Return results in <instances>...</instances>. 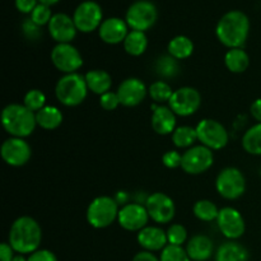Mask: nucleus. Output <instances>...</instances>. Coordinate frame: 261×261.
I'll list each match as a JSON object with an SVG mask.
<instances>
[{"label": "nucleus", "instance_id": "1", "mask_svg": "<svg viewBox=\"0 0 261 261\" xmlns=\"http://www.w3.org/2000/svg\"><path fill=\"white\" fill-rule=\"evenodd\" d=\"M42 241V229L32 217L22 216L13 222L9 231V242L17 254H32L37 251Z\"/></svg>", "mask_w": 261, "mask_h": 261}, {"label": "nucleus", "instance_id": "2", "mask_svg": "<svg viewBox=\"0 0 261 261\" xmlns=\"http://www.w3.org/2000/svg\"><path fill=\"white\" fill-rule=\"evenodd\" d=\"M250 20L241 10H231L219 19L216 35L219 42L228 48L242 47L249 37Z\"/></svg>", "mask_w": 261, "mask_h": 261}, {"label": "nucleus", "instance_id": "3", "mask_svg": "<svg viewBox=\"0 0 261 261\" xmlns=\"http://www.w3.org/2000/svg\"><path fill=\"white\" fill-rule=\"evenodd\" d=\"M2 124L5 132L14 138H27L37 126L36 114L24 105L10 103L2 111Z\"/></svg>", "mask_w": 261, "mask_h": 261}, {"label": "nucleus", "instance_id": "4", "mask_svg": "<svg viewBox=\"0 0 261 261\" xmlns=\"http://www.w3.org/2000/svg\"><path fill=\"white\" fill-rule=\"evenodd\" d=\"M86 76L79 73L65 74L55 86V96L61 105L66 107L79 106L88 94Z\"/></svg>", "mask_w": 261, "mask_h": 261}, {"label": "nucleus", "instance_id": "5", "mask_svg": "<svg viewBox=\"0 0 261 261\" xmlns=\"http://www.w3.org/2000/svg\"><path fill=\"white\" fill-rule=\"evenodd\" d=\"M119 204L111 196H97L87 208V222L96 229L111 226L119 217Z\"/></svg>", "mask_w": 261, "mask_h": 261}, {"label": "nucleus", "instance_id": "6", "mask_svg": "<svg viewBox=\"0 0 261 261\" xmlns=\"http://www.w3.org/2000/svg\"><path fill=\"white\" fill-rule=\"evenodd\" d=\"M216 189L222 198L227 200H236L245 194L246 178L239 168H223L217 176Z\"/></svg>", "mask_w": 261, "mask_h": 261}, {"label": "nucleus", "instance_id": "7", "mask_svg": "<svg viewBox=\"0 0 261 261\" xmlns=\"http://www.w3.org/2000/svg\"><path fill=\"white\" fill-rule=\"evenodd\" d=\"M158 18L157 7L149 0H138L127 9L125 20L133 31L145 32L154 25Z\"/></svg>", "mask_w": 261, "mask_h": 261}, {"label": "nucleus", "instance_id": "8", "mask_svg": "<svg viewBox=\"0 0 261 261\" xmlns=\"http://www.w3.org/2000/svg\"><path fill=\"white\" fill-rule=\"evenodd\" d=\"M198 140L212 150L223 149L228 144V132L223 124L213 119H204L196 125Z\"/></svg>", "mask_w": 261, "mask_h": 261}, {"label": "nucleus", "instance_id": "9", "mask_svg": "<svg viewBox=\"0 0 261 261\" xmlns=\"http://www.w3.org/2000/svg\"><path fill=\"white\" fill-rule=\"evenodd\" d=\"M51 61L64 74L76 73L83 65V58L71 43H58L51 51Z\"/></svg>", "mask_w": 261, "mask_h": 261}, {"label": "nucleus", "instance_id": "10", "mask_svg": "<svg viewBox=\"0 0 261 261\" xmlns=\"http://www.w3.org/2000/svg\"><path fill=\"white\" fill-rule=\"evenodd\" d=\"M213 150L204 145H194L182 154L181 168L189 175H200L213 166Z\"/></svg>", "mask_w": 261, "mask_h": 261}, {"label": "nucleus", "instance_id": "11", "mask_svg": "<svg viewBox=\"0 0 261 261\" xmlns=\"http://www.w3.org/2000/svg\"><path fill=\"white\" fill-rule=\"evenodd\" d=\"M201 105V96L198 89L193 87H182L173 92L168 107L177 116H191L199 110Z\"/></svg>", "mask_w": 261, "mask_h": 261}, {"label": "nucleus", "instance_id": "12", "mask_svg": "<svg viewBox=\"0 0 261 261\" xmlns=\"http://www.w3.org/2000/svg\"><path fill=\"white\" fill-rule=\"evenodd\" d=\"M102 17H103V13H102L101 7L92 0L81 3L73 14L76 30L83 33H89L98 30L99 25L103 22Z\"/></svg>", "mask_w": 261, "mask_h": 261}, {"label": "nucleus", "instance_id": "13", "mask_svg": "<svg viewBox=\"0 0 261 261\" xmlns=\"http://www.w3.org/2000/svg\"><path fill=\"white\" fill-rule=\"evenodd\" d=\"M144 205L149 214V218L158 224L170 223L175 217V203L165 193H153L148 195Z\"/></svg>", "mask_w": 261, "mask_h": 261}, {"label": "nucleus", "instance_id": "14", "mask_svg": "<svg viewBox=\"0 0 261 261\" xmlns=\"http://www.w3.org/2000/svg\"><path fill=\"white\" fill-rule=\"evenodd\" d=\"M217 224H218L221 233L229 241H236L237 239L244 236L245 231H246V223H245L244 217L237 209L232 208V206L219 209Z\"/></svg>", "mask_w": 261, "mask_h": 261}, {"label": "nucleus", "instance_id": "15", "mask_svg": "<svg viewBox=\"0 0 261 261\" xmlns=\"http://www.w3.org/2000/svg\"><path fill=\"white\" fill-rule=\"evenodd\" d=\"M149 221L145 205L139 203H129L120 208L117 222L120 226L129 232H139L145 228Z\"/></svg>", "mask_w": 261, "mask_h": 261}, {"label": "nucleus", "instance_id": "16", "mask_svg": "<svg viewBox=\"0 0 261 261\" xmlns=\"http://www.w3.org/2000/svg\"><path fill=\"white\" fill-rule=\"evenodd\" d=\"M2 158L7 165L12 167H20L30 161L32 149L28 142L23 138H9L2 145Z\"/></svg>", "mask_w": 261, "mask_h": 261}, {"label": "nucleus", "instance_id": "17", "mask_svg": "<svg viewBox=\"0 0 261 261\" xmlns=\"http://www.w3.org/2000/svg\"><path fill=\"white\" fill-rule=\"evenodd\" d=\"M120 103L125 107H135L144 101L148 88L139 78H127L117 88Z\"/></svg>", "mask_w": 261, "mask_h": 261}, {"label": "nucleus", "instance_id": "18", "mask_svg": "<svg viewBox=\"0 0 261 261\" xmlns=\"http://www.w3.org/2000/svg\"><path fill=\"white\" fill-rule=\"evenodd\" d=\"M48 32L58 43H70L76 36V25L74 19L65 13L54 14L48 23Z\"/></svg>", "mask_w": 261, "mask_h": 261}, {"label": "nucleus", "instance_id": "19", "mask_svg": "<svg viewBox=\"0 0 261 261\" xmlns=\"http://www.w3.org/2000/svg\"><path fill=\"white\" fill-rule=\"evenodd\" d=\"M129 25L126 20L121 18L112 17L107 18L102 22V24L98 28V35L103 42L109 45H117V43L124 42L129 33Z\"/></svg>", "mask_w": 261, "mask_h": 261}, {"label": "nucleus", "instance_id": "20", "mask_svg": "<svg viewBox=\"0 0 261 261\" xmlns=\"http://www.w3.org/2000/svg\"><path fill=\"white\" fill-rule=\"evenodd\" d=\"M138 244L144 251L154 252L162 251L168 245L167 233L162 228L155 226H147L142 231L138 232Z\"/></svg>", "mask_w": 261, "mask_h": 261}, {"label": "nucleus", "instance_id": "21", "mask_svg": "<svg viewBox=\"0 0 261 261\" xmlns=\"http://www.w3.org/2000/svg\"><path fill=\"white\" fill-rule=\"evenodd\" d=\"M152 127L157 134H172L176 129V114L167 106H152Z\"/></svg>", "mask_w": 261, "mask_h": 261}, {"label": "nucleus", "instance_id": "22", "mask_svg": "<svg viewBox=\"0 0 261 261\" xmlns=\"http://www.w3.org/2000/svg\"><path fill=\"white\" fill-rule=\"evenodd\" d=\"M186 252L191 261H206L214 254V244L205 234H195L189 240Z\"/></svg>", "mask_w": 261, "mask_h": 261}, {"label": "nucleus", "instance_id": "23", "mask_svg": "<svg viewBox=\"0 0 261 261\" xmlns=\"http://www.w3.org/2000/svg\"><path fill=\"white\" fill-rule=\"evenodd\" d=\"M216 261H249V251L236 241H227L217 249Z\"/></svg>", "mask_w": 261, "mask_h": 261}, {"label": "nucleus", "instance_id": "24", "mask_svg": "<svg viewBox=\"0 0 261 261\" xmlns=\"http://www.w3.org/2000/svg\"><path fill=\"white\" fill-rule=\"evenodd\" d=\"M84 76H86L88 89L93 93L102 96V94L111 91L112 78L106 70L94 69V70H89Z\"/></svg>", "mask_w": 261, "mask_h": 261}, {"label": "nucleus", "instance_id": "25", "mask_svg": "<svg viewBox=\"0 0 261 261\" xmlns=\"http://www.w3.org/2000/svg\"><path fill=\"white\" fill-rule=\"evenodd\" d=\"M36 121L45 130H55L63 122V112L55 106H45L36 112Z\"/></svg>", "mask_w": 261, "mask_h": 261}, {"label": "nucleus", "instance_id": "26", "mask_svg": "<svg viewBox=\"0 0 261 261\" xmlns=\"http://www.w3.org/2000/svg\"><path fill=\"white\" fill-rule=\"evenodd\" d=\"M224 64L231 73H244L250 65V58L242 47L229 48L224 56Z\"/></svg>", "mask_w": 261, "mask_h": 261}, {"label": "nucleus", "instance_id": "27", "mask_svg": "<svg viewBox=\"0 0 261 261\" xmlns=\"http://www.w3.org/2000/svg\"><path fill=\"white\" fill-rule=\"evenodd\" d=\"M167 51L168 55L175 58L176 60H185L194 53V43L186 36H176L168 42Z\"/></svg>", "mask_w": 261, "mask_h": 261}, {"label": "nucleus", "instance_id": "28", "mask_svg": "<svg viewBox=\"0 0 261 261\" xmlns=\"http://www.w3.org/2000/svg\"><path fill=\"white\" fill-rule=\"evenodd\" d=\"M153 68H154V73L160 76L161 81H163V79L176 78L180 74L178 61L171 55H161L154 61Z\"/></svg>", "mask_w": 261, "mask_h": 261}, {"label": "nucleus", "instance_id": "29", "mask_svg": "<svg viewBox=\"0 0 261 261\" xmlns=\"http://www.w3.org/2000/svg\"><path fill=\"white\" fill-rule=\"evenodd\" d=\"M124 50L132 56H140L145 53L148 47V38L145 32L130 31L124 42Z\"/></svg>", "mask_w": 261, "mask_h": 261}, {"label": "nucleus", "instance_id": "30", "mask_svg": "<svg viewBox=\"0 0 261 261\" xmlns=\"http://www.w3.org/2000/svg\"><path fill=\"white\" fill-rule=\"evenodd\" d=\"M242 147L249 154L261 155V122L250 127L242 137Z\"/></svg>", "mask_w": 261, "mask_h": 261}, {"label": "nucleus", "instance_id": "31", "mask_svg": "<svg viewBox=\"0 0 261 261\" xmlns=\"http://www.w3.org/2000/svg\"><path fill=\"white\" fill-rule=\"evenodd\" d=\"M198 140V134H196L195 127L184 126L176 127L175 132L172 133V142L177 148H189L194 147V143Z\"/></svg>", "mask_w": 261, "mask_h": 261}, {"label": "nucleus", "instance_id": "32", "mask_svg": "<svg viewBox=\"0 0 261 261\" xmlns=\"http://www.w3.org/2000/svg\"><path fill=\"white\" fill-rule=\"evenodd\" d=\"M193 212L194 216H195L199 221L203 222L217 221L219 214V209L217 208L216 204L211 200H206V199L196 201L195 205H194L193 208Z\"/></svg>", "mask_w": 261, "mask_h": 261}, {"label": "nucleus", "instance_id": "33", "mask_svg": "<svg viewBox=\"0 0 261 261\" xmlns=\"http://www.w3.org/2000/svg\"><path fill=\"white\" fill-rule=\"evenodd\" d=\"M173 92L175 91H172L171 86L166 81L154 82V83L150 84L149 88H148V94H149L150 98H152L153 101L157 102V103L170 102Z\"/></svg>", "mask_w": 261, "mask_h": 261}, {"label": "nucleus", "instance_id": "34", "mask_svg": "<svg viewBox=\"0 0 261 261\" xmlns=\"http://www.w3.org/2000/svg\"><path fill=\"white\" fill-rule=\"evenodd\" d=\"M46 103V96L42 91L40 89H30L27 93L24 94V98H23V105L27 107L28 110L36 112L40 111L41 109L45 107Z\"/></svg>", "mask_w": 261, "mask_h": 261}, {"label": "nucleus", "instance_id": "35", "mask_svg": "<svg viewBox=\"0 0 261 261\" xmlns=\"http://www.w3.org/2000/svg\"><path fill=\"white\" fill-rule=\"evenodd\" d=\"M161 261H191L189 257L186 249L182 246H173V245H167L161 252Z\"/></svg>", "mask_w": 261, "mask_h": 261}, {"label": "nucleus", "instance_id": "36", "mask_svg": "<svg viewBox=\"0 0 261 261\" xmlns=\"http://www.w3.org/2000/svg\"><path fill=\"white\" fill-rule=\"evenodd\" d=\"M166 233H167L168 245L173 246H182L188 240V231L182 224H171Z\"/></svg>", "mask_w": 261, "mask_h": 261}, {"label": "nucleus", "instance_id": "37", "mask_svg": "<svg viewBox=\"0 0 261 261\" xmlns=\"http://www.w3.org/2000/svg\"><path fill=\"white\" fill-rule=\"evenodd\" d=\"M53 18V13H51L50 7L45 4H41L38 3L37 7L33 9V12L31 13V20H32L35 24H37L38 27H42V25L48 24Z\"/></svg>", "mask_w": 261, "mask_h": 261}, {"label": "nucleus", "instance_id": "38", "mask_svg": "<svg viewBox=\"0 0 261 261\" xmlns=\"http://www.w3.org/2000/svg\"><path fill=\"white\" fill-rule=\"evenodd\" d=\"M99 105H101V107L103 110H106V111H114V110H116L117 107H119L120 103V99H119V96H117L116 92H107V93L102 94V96H99Z\"/></svg>", "mask_w": 261, "mask_h": 261}, {"label": "nucleus", "instance_id": "39", "mask_svg": "<svg viewBox=\"0 0 261 261\" xmlns=\"http://www.w3.org/2000/svg\"><path fill=\"white\" fill-rule=\"evenodd\" d=\"M162 162L167 168L181 167V165H182V154H180L177 150H168L163 154Z\"/></svg>", "mask_w": 261, "mask_h": 261}, {"label": "nucleus", "instance_id": "40", "mask_svg": "<svg viewBox=\"0 0 261 261\" xmlns=\"http://www.w3.org/2000/svg\"><path fill=\"white\" fill-rule=\"evenodd\" d=\"M28 261H58V257L50 250L38 249L28 256Z\"/></svg>", "mask_w": 261, "mask_h": 261}, {"label": "nucleus", "instance_id": "41", "mask_svg": "<svg viewBox=\"0 0 261 261\" xmlns=\"http://www.w3.org/2000/svg\"><path fill=\"white\" fill-rule=\"evenodd\" d=\"M38 0H15V8L19 10L20 13H24V14H28V13H32L33 9L37 7Z\"/></svg>", "mask_w": 261, "mask_h": 261}, {"label": "nucleus", "instance_id": "42", "mask_svg": "<svg viewBox=\"0 0 261 261\" xmlns=\"http://www.w3.org/2000/svg\"><path fill=\"white\" fill-rule=\"evenodd\" d=\"M23 31H24V33L27 35V37L31 38V40H35V38H37L38 36H40L38 25L35 24V23L31 20V18L23 23Z\"/></svg>", "mask_w": 261, "mask_h": 261}, {"label": "nucleus", "instance_id": "43", "mask_svg": "<svg viewBox=\"0 0 261 261\" xmlns=\"http://www.w3.org/2000/svg\"><path fill=\"white\" fill-rule=\"evenodd\" d=\"M14 250L8 242H3L0 245V261H13L14 259Z\"/></svg>", "mask_w": 261, "mask_h": 261}, {"label": "nucleus", "instance_id": "44", "mask_svg": "<svg viewBox=\"0 0 261 261\" xmlns=\"http://www.w3.org/2000/svg\"><path fill=\"white\" fill-rule=\"evenodd\" d=\"M250 112H251V116L256 120L257 122H261V98L255 99L251 103L250 107Z\"/></svg>", "mask_w": 261, "mask_h": 261}, {"label": "nucleus", "instance_id": "45", "mask_svg": "<svg viewBox=\"0 0 261 261\" xmlns=\"http://www.w3.org/2000/svg\"><path fill=\"white\" fill-rule=\"evenodd\" d=\"M133 261H161V260L158 259V257L155 256L153 252L140 251V252H138L134 257H133Z\"/></svg>", "mask_w": 261, "mask_h": 261}, {"label": "nucleus", "instance_id": "46", "mask_svg": "<svg viewBox=\"0 0 261 261\" xmlns=\"http://www.w3.org/2000/svg\"><path fill=\"white\" fill-rule=\"evenodd\" d=\"M114 199L116 200L117 204H122V206L129 204V194H127L126 191H119V193L114 196Z\"/></svg>", "mask_w": 261, "mask_h": 261}, {"label": "nucleus", "instance_id": "47", "mask_svg": "<svg viewBox=\"0 0 261 261\" xmlns=\"http://www.w3.org/2000/svg\"><path fill=\"white\" fill-rule=\"evenodd\" d=\"M38 2H40L41 4H45V5H47V7H51V5L56 4L59 0H38Z\"/></svg>", "mask_w": 261, "mask_h": 261}, {"label": "nucleus", "instance_id": "48", "mask_svg": "<svg viewBox=\"0 0 261 261\" xmlns=\"http://www.w3.org/2000/svg\"><path fill=\"white\" fill-rule=\"evenodd\" d=\"M13 261H28V257H24L22 254H18V255H15Z\"/></svg>", "mask_w": 261, "mask_h": 261}]
</instances>
